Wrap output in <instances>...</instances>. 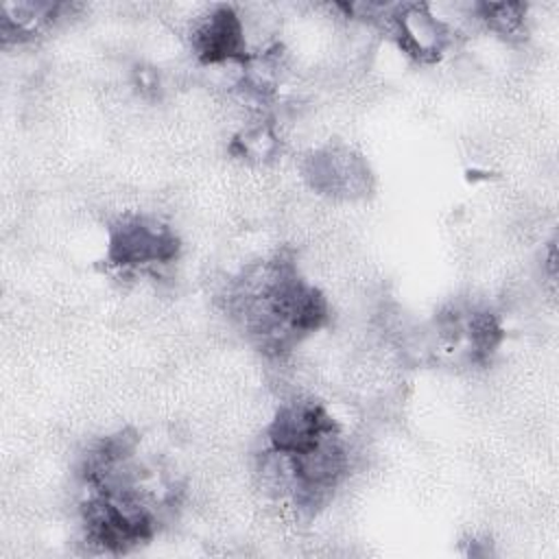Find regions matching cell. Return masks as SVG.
Wrapping results in <instances>:
<instances>
[{
    "label": "cell",
    "mask_w": 559,
    "mask_h": 559,
    "mask_svg": "<svg viewBox=\"0 0 559 559\" xmlns=\"http://www.w3.org/2000/svg\"><path fill=\"white\" fill-rule=\"evenodd\" d=\"M306 177L319 192L332 197H354L367 192L369 166L358 153L343 144L325 146L312 153L308 159Z\"/></svg>",
    "instance_id": "cell-6"
},
{
    "label": "cell",
    "mask_w": 559,
    "mask_h": 559,
    "mask_svg": "<svg viewBox=\"0 0 559 559\" xmlns=\"http://www.w3.org/2000/svg\"><path fill=\"white\" fill-rule=\"evenodd\" d=\"M190 46L205 66H247L253 57L247 46L242 17L231 4H214L199 17L190 33Z\"/></svg>",
    "instance_id": "cell-4"
},
{
    "label": "cell",
    "mask_w": 559,
    "mask_h": 559,
    "mask_svg": "<svg viewBox=\"0 0 559 559\" xmlns=\"http://www.w3.org/2000/svg\"><path fill=\"white\" fill-rule=\"evenodd\" d=\"M227 312L258 352L280 358L325 323L328 299L293 255L275 253L229 284Z\"/></svg>",
    "instance_id": "cell-1"
},
{
    "label": "cell",
    "mask_w": 559,
    "mask_h": 559,
    "mask_svg": "<svg viewBox=\"0 0 559 559\" xmlns=\"http://www.w3.org/2000/svg\"><path fill=\"white\" fill-rule=\"evenodd\" d=\"M61 11V4L55 2H20L2 4L0 17V33L2 39H26L35 33L44 31Z\"/></svg>",
    "instance_id": "cell-7"
},
{
    "label": "cell",
    "mask_w": 559,
    "mask_h": 559,
    "mask_svg": "<svg viewBox=\"0 0 559 559\" xmlns=\"http://www.w3.org/2000/svg\"><path fill=\"white\" fill-rule=\"evenodd\" d=\"M275 148H277V135L271 122H260L255 127L245 129L238 138H234V144H231V151L238 153L242 159H255V162L271 157Z\"/></svg>",
    "instance_id": "cell-9"
},
{
    "label": "cell",
    "mask_w": 559,
    "mask_h": 559,
    "mask_svg": "<svg viewBox=\"0 0 559 559\" xmlns=\"http://www.w3.org/2000/svg\"><path fill=\"white\" fill-rule=\"evenodd\" d=\"M476 11L491 31L504 37H518L526 31L528 7L522 2H480Z\"/></svg>",
    "instance_id": "cell-8"
},
{
    "label": "cell",
    "mask_w": 559,
    "mask_h": 559,
    "mask_svg": "<svg viewBox=\"0 0 559 559\" xmlns=\"http://www.w3.org/2000/svg\"><path fill=\"white\" fill-rule=\"evenodd\" d=\"M386 22L400 48L419 61L439 59L452 41L450 26L435 17L428 4L389 7Z\"/></svg>",
    "instance_id": "cell-5"
},
{
    "label": "cell",
    "mask_w": 559,
    "mask_h": 559,
    "mask_svg": "<svg viewBox=\"0 0 559 559\" xmlns=\"http://www.w3.org/2000/svg\"><path fill=\"white\" fill-rule=\"evenodd\" d=\"M179 249L173 227L155 216L127 214L109 225L105 260L122 271H146L175 262Z\"/></svg>",
    "instance_id": "cell-2"
},
{
    "label": "cell",
    "mask_w": 559,
    "mask_h": 559,
    "mask_svg": "<svg viewBox=\"0 0 559 559\" xmlns=\"http://www.w3.org/2000/svg\"><path fill=\"white\" fill-rule=\"evenodd\" d=\"M341 435L338 421L314 400L284 402L266 428V452L277 456L304 454Z\"/></svg>",
    "instance_id": "cell-3"
}]
</instances>
